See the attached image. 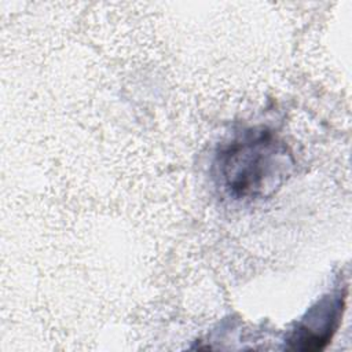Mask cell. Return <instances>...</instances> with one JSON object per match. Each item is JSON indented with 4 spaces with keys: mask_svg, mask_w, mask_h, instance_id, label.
Wrapping results in <instances>:
<instances>
[{
    "mask_svg": "<svg viewBox=\"0 0 352 352\" xmlns=\"http://www.w3.org/2000/svg\"><path fill=\"white\" fill-rule=\"evenodd\" d=\"M286 153L268 135L258 133L234 142L220 157L224 186L235 197H256L272 187L286 165Z\"/></svg>",
    "mask_w": 352,
    "mask_h": 352,
    "instance_id": "6da1fadb",
    "label": "cell"
},
{
    "mask_svg": "<svg viewBox=\"0 0 352 352\" xmlns=\"http://www.w3.org/2000/svg\"><path fill=\"white\" fill-rule=\"evenodd\" d=\"M344 311V294L324 297L290 336L289 344L293 349H322L336 331Z\"/></svg>",
    "mask_w": 352,
    "mask_h": 352,
    "instance_id": "7a4b0ae2",
    "label": "cell"
}]
</instances>
